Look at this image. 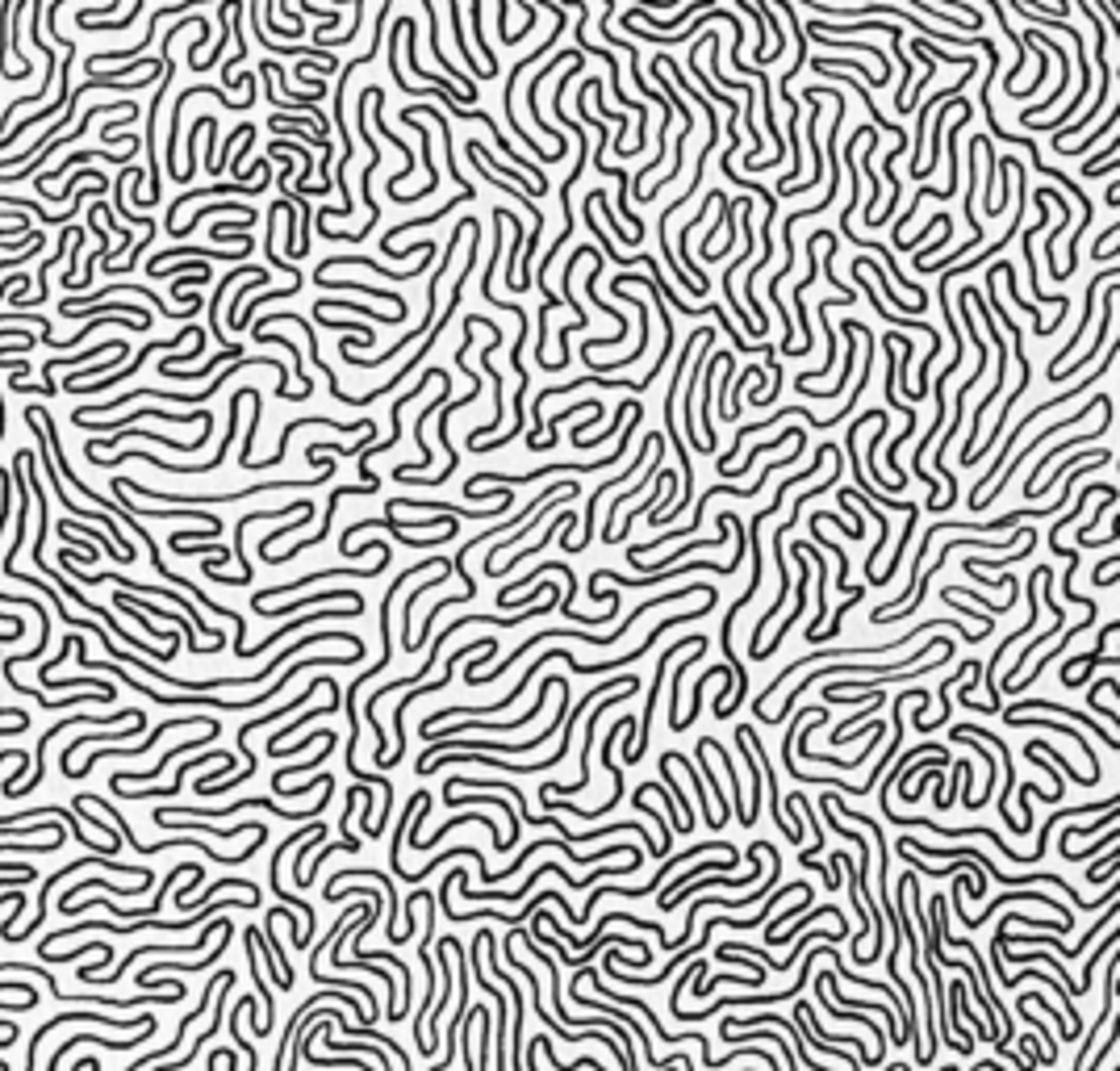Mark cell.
I'll list each match as a JSON object with an SVG mask.
<instances>
[{
    "label": "cell",
    "instance_id": "obj_1",
    "mask_svg": "<svg viewBox=\"0 0 1120 1071\" xmlns=\"http://www.w3.org/2000/svg\"><path fill=\"white\" fill-rule=\"evenodd\" d=\"M548 9H552V17H556V26H552V34L540 42V47H535V50H527V55H523V59L511 68V76H506V92H502V110H506V122H511V130H514V134H519L523 143H527V151H531V155L540 159V164H560V159H565V147H556V151H540V143L531 139V134H523V122L514 118V89H519V80L527 76V68H531V63H535V59H540L544 50H552V47H556V38H560V34L569 30V17H565V9H560L556 0H548Z\"/></svg>",
    "mask_w": 1120,
    "mask_h": 1071
},
{
    "label": "cell",
    "instance_id": "obj_2",
    "mask_svg": "<svg viewBox=\"0 0 1120 1071\" xmlns=\"http://www.w3.org/2000/svg\"><path fill=\"white\" fill-rule=\"evenodd\" d=\"M176 728H201V733H217V737H222V725H217L214 716H197V712H193V716H180V720H164V725H155L147 737H143V741H134V745H100V749H92L89 762L76 770V779L92 774V766H97L100 758H138V754H147V749H155V745H159V737L176 733Z\"/></svg>",
    "mask_w": 1120,
    "mask_h": 1071
},
{
    "label": "cell",
    "instance_id": "obj_3",
    "mask_svg": "<svg viewBox=\"0 0 1120 1071\" xmlns=\"http://www.w3.org/2000/svg\"><path fill=\"white\" fill-rule=\"evenodd\" d=\"M469 653H498V636H477V641H469V645H460L452 657H448V670H443L439 678H431V683H423V686H414V691H406L402 695V704L394 707V762H402V749H406V728H402V716H406V707L418 699V695H431V691H443V686L452 683V670L460 665V657H469Z\"/></svg>",
    "mask_w": 1120,
    "mask_h": 1071
},
{
    "label": "cell",
    "instance_id": "obj_4",
    "mask_svg": "<svg viewBox=\"0 0 1120 1071\" xmlns=\"http://www.w3.org/2000/svg\"><path fill=\"white\" fill-rule=\"evenodd\" d=\"M227 929H230V921H227V917H214V921H206V925H201V938H197V942H193V946H138V950H130L126 959H122L118 967H113V971H100L97 980H89V983H92V988H113V983H118V980H126V971H130V967H134L138 959H143V954H201V950H206V942H209V938H214V933H227Z\"/></svg>",
    "mask_w": 1120,
    "mask_h": 1071
},
{
    "label": "cell",
    "instance_id": "obj_5",
    "mask_svg": "<svg viewBox=\"0 0 1120 1071\" xmlns=\"http://www.w3.org/2000/svg\"><path fill=\"white\" fill-rule=\"evenodd\" d=\"M682 649H707V636H682L678 645H669V649H660V662H657V670H652V683H649V704H644V720L636 725V762L644 758V749H649V737H652V716H657V704H660V678H665V670H669V662L682 653Z\"/></svg>",
    "mask_w": 1120,
    "mask_h": 1071
},
{
    "label": "cell",
    "instance_id": "obj_6",
    "mask_svg": "<svg viewBox=\"0 0 1120 1071\" xmlns=\"http://www.w3.org/2000/svg\"><path fill=\"white\" fill-rule=\"evenodd\" d=\"M364 653H368V649H352V653H339V657H305V662H293V674H301V670H347V665H360ZM293 674H276L272 683H268V691L251 695V699H230V712H247V707L268 704L272 695H280L289 683H293Z\"/></svg>",
    "mask_w": 1120,
    "mask_h": 1071
},
{
    "label": "cell",
    "instance_id": "obj_7",
    "mask_svg": "<svg viewBox=\"0 0 1120 1071\" xmlns=\"http://www.w3.org/2000/svg\"><path fill=\"white\" fill-rule=\"evenodd\" d=\"M954 733H966V737H974V741H987L999 754V770H1003V791H999V800H995V808H999V816L1008 821V829L1012 833H1029V824L1024 821H1016L1012 812H1008V800H1012V791H1016V770H1012V754H1008V741L1003 737H995V733H987V728H978V725H954Z\"/></svg>",
    "mask_w": 1120,
    "mask_h": 1071
},
{
    "label": "cell",
    "instance_id": "obj_8",
    "mask_svg": "<svg viewBox=\"0 0 1120 1071\" xmlns=\"http://www.w3.org/2000/svg\"><path fill=\"white\" fill-rule=\"evenodd\" d=\"M657 440H665V436H660V431H649V436H644V448H639V457L631 461V469H644V461L652 457V448H657ZM631 469H628V473H619V477H610V482H602V486H594L590 503H586V527H581V536H577V540H573V548H569V553H581V548H586V545H590V540H594V506H598L602 498L610 494V490H619L623 482H628V477H631Z\"/></svg>",
    "mask_w": 1120,
    "mask_h": 1071
},
{
    "label": "cell",
    "instance_id": "obj_9",
    "mask_svg": "<svg viewBox=\"0 0 1120 1071\" xmlns=\"http://www.w3.org/2000/svg\"><path fill=\"white\" fill-rule=\"evenodd\" d=\"M598 277H602V251H598V256H594V268H590V277H586V298H590L594 306L602 310V314H610V318H615V335H590V339H586V344H581V352H586V356H594V347L623 344V335H628V314H623V310H615V306H610V302H602V298H598Z\"/></svg>",
    "mask_w": 1120,
    "mask_h": 1071
},
{
    "label": "cell",
    "instance_id": "obj_10",
    "mask_svg": "<svg viewBox=\"0 0 1120 1071\" xmlns=\"http://www.w3.org/2000/svg\"><path fill=\"white\" fill-rule=\"evenodd\" d=\"M807 105H811V113H807V147H811V159H816V172L807 180H795L790 189H777V197H790V193H807L816 189L819 180H824V168H828V155H824V143H819V118H824V105H819L816 97H803Z\"/></svg>",
    "mask_w": 1120,
    "mask_h": 1071
},
{
    "label": "cell",
    "instance_id": "obj_11",
    "mask_svg": "<svg viewBox=\"0 0 1120 1071\" xmlns=\"http://www.w3.org/2000/svg\"><path fill=\"white\" fill-rule=\"evenodd\" d=\"M155 1030H159V1025H147V1030L126 1034V1038H100V1034H76V1038H68V1042H63V1046H59V1051L50 1055L47 1071H59V1059H63V1055H71V1051H76V1046H89V1042H92V1046H105V1051H118V1055H126V1051H134L138 1042H147Z\"/></svg>",
    "mask_w": 1120,
    "mask_h": 1071
},
{
    "label": "cell",
    "instance_id": "obj_12",
    "mask_svg": "<svg viewBox=\"0 0 1120 1071\" xmlns=\"http://www.w3.org/2000/svg\"><path fill=\"white\" fill-rule=\"evenodd\" d=\"M795 553H803L807 561H816V569H819V595H816V620L807 624V632H803V641H824V624H828V557L819 553V545H811V540H798L795 545Z\"/></svg>",
    "mask_w": 1120,
    "mask_h": 1071
},
{
    "label": "cell",
    "instance_id": "obj_13",
    "mask_svg": "<svg viewBox=\"0 0 1120 1071\" xmlns=\"http://www.w3.org/2000/svg\"><path fill=\"white\" fill-rule=\"evenodd\" d=\"M498 347H502V339H493V344L481 347V368H485V377L493 381V419H490V423H477V427H472V431H469V448L485 444V440H490L493 431H498V423H502V402H506V398H502V373L493 368V352H498Z\"/></svg>",
    "mask_w": 1120,
    "mask_h": 1071
},
{
    "label": "cell",
    "instance_id": "obj_14",
    "mask_svg": "<svg viewBox=\"0 0 1120 1071\" xmlns=\"http://www.w3.org/2000/svg\"><path fill=\"white\" fill-rule=\"evenodd\" d=\"M5 574H9V578H17V582H26V586H34V590H42V595H47L50 603H55V615H59V624L68 628V632H92V636H100V628L92 624V620H79V615L71 611L68 603H63V599H59V590H55V586L38 582V578H26V569H17V566H5Z\"/></svg>",
    "mask_w": 1120,
    "mask_h": 1071
},
{
    "label": "cell",
    "instance_id": "obj_15",
    "mask_svg": "<svg viewBox=\"0 0 1120 1071\" xmlns=\"http://www.w3.org/2000/svg\"><path fill=\"white\" fill-rule=\"evenodd\" d=\"M230 933H235V925H230V929L222 933V938H217V946H214V950H209V954H201V959H193V962H172V959H159V962H151V967H143V971H138V983H143V988H151L159 971H206V967H214V962L222 959V954H227V946H230Z\"/></svg>",
    "mask_w": 1120,
    "mask_h": 1071
},
{
    "label": "cell",
    "instance_id": "obj_16",
    "mask_svg": "<svg viewBox=\"0 0 1120 1071\" xmlns=\"http://www.w3.org/2000/svg\"><path fill=\"white\" fill-rule=\"evenodd\" d=\"M665 448H669L665 440H657V448H652V465L644 469V477H639V486H631L628 494L619 498V503H610V511H607V527H602V540H607V545H615V536H619V511H623V503H628V498H636L639 490H644V486H652V482H657V477H660V469H665V465H660V461H665Z\"/></svg>",
    "mask_w": 1120,
    "mask_h": 1071
},
{
    "label": "cell",
    "instance_id": "obj_17",
    "mask_svg": "<svg viewBox=\"0 0 1120 1071\" xmlns=\"http://www.w3.org/2000/svg\"><path fill=\"white\" fill-rule=\"evenodd\" d=\"M209 741H214V737H188V741H180L176 749H167V754L159 758V762L151 766V770H126V774L118 770V774H113V779H109V787L118 791V787H130V783H147V779H159V770H167V762H172V758H180V754H193V749H206Z\"/></svg>",
    "mask_w": 1120,
    "mask_h": 1071
},
{
    "label": "cell",
    "instance_id": "obj_18",
    "mask_svg": "<svg viewBox=\"0 0 1120 1071\" xmlns=\"http://www.w3.org/2000/svg\"><path fill=\"white\" fill-rule=\"evenodd\" d=\"M795 561H798V586H795V611H790V615H787V620H782V628H777V636H769V641H766V645H761V653H757V657H753V662H766V657H774V653H777V645H782V641H787V636H790V632H795V620H798V615H803V607H807V557H803V553H795Z\"/></svg>",
    "mask_w": 1120,
    "mask_h": 1071
},
{
    "label": "cell",
    "instance_id": "obj_19",
    "mask_svg": "<svg viewBox=\"0 0 1120 1071\" xmlns=\"http://www.w3.org/2000/svg\"><path fill=\"white\" fill-rule=\"evenodd\" d=\"M381 101H385V89H376V92H373V113H376V130H381L385 139L394 143V151H397V155H402V168H397L394 176H389V185H385V193H397V185H402V180H406V176H410V172H414V155H410V147H406V143L397 139L394 130H389V122H385V105H381Z\"/></svg>",
    "mask_w": 1120,
    "mask_h": 1071
},
{
    "label": "cell",
    "instance_id": "obj_20",
    "mask_svg": "<svg viewBox=\"0 0 1120 1071\" xmlns=\"http://www.w3.org/2000/svg\"><path fill=\"white\" fill-rule=\"evenodd\" d=\"M736 749H740V758H745V770L753 774V791H748V812H745V829H753V824L761 821V762H757V754H753V745H748V737H745V728H736Z\"/></svg>",
    "mask_w": 1120,
    "mask_h": 1071
},
{
    "label": "cell",
    "instance_id": "obj_21",
    "mask_svg": "<svg viewBox=\"0 0 1120 1071\" xmlns=\"http://www.w3.org/2000/svg\"><path fill=\"white\" fill-rule=\"evenodd\" d=\"M1112 302H1116V289L1108 285V289H1104V314H1100V335H1095V347H1091V352H1083V356L1074 360L1071 368H1062V373H1053V377H1050L1053 386H1058V381H1066V377H1074L1079 368H1087L1091 360H1095V352H1100V347H1104V335H1108V327H1112Z\"/></svg>",
    "mask_w": 1120,
    "mask_h": 1071
},
{
    "label": "cell",
    "instance_id": "obj_22",
    "mask_svg": "<svg viewBox=\"0 0 1120 1071\" xmlns=\"http://www.w3.org/2000/svg\"><path fill=\"white\" fill-rule=\"evenodd\" d=\"M164 829H188V833H206V837H243V833H264L268 824L264 821H243V824H230L227 833L222 829H214V824H206V821H159Z\"/></svg>",
    "mask_w": 1120,
    "mask_h": 1071
},
{
    "label": "cell",
    "instance_id": "obj_23",
    "mask_svg": "<svg viewBox=\"0 0 1120 1071\" xmlns=\"http://www.w3.org/2000/svg\"><path fill=\"white\" fill-rule=\"evenodd\" d=\"M502 222H511L514 227V243H511V260H506V285L514 289V293H523V281H519V260H523V248H527V235H523V222L514 218L506 206H498Z\"/></svg>",
    "mask_w": 1120,
    "mask_h": 1071
},
{
    "label": "cell",
    "instance_id": "obj_24",
    "mask_svg": "<svg viewBox=\"0 0 1120 1071\" xmlns=\"http://www.w3.org/2000/svg\"><path fill=\"white\" fill-rule=\"evenodd\" d=\"M1116 917H1120V896H1116V900H1112V904H1108V908H1104V913H1100V921H1095V925H1091V929H1087V933H1083V938H1079V942H1074V946H1066V954H1062V962H1066V959H1079V954H1087V950H1091V946H1095V938H1100V933H1104V929H1108V925H1112V921H1116Z\"/></svg>",
    "mask_w": 1120,
    "mask_h": 1071
},
{
    "label": "cell",
    "instance_id": "obj_25",
    "mask_svg": "<svg viewBox=\"0 0 1120 1071\" xmlns=\"http://www.w3.org/2000/svg\"><path fill=\"white\" fill-rule=\"evenodd\" d=\"M999 268H1003V281H1008V293H1012V302L1024 310V314L1032 318V331H1037V335H1045V318H1041V310L1032 306V302H1024V298H1020V281H1016V264H1008V260H999Z\"/></svg>",
    "mask_w": 1120,
    "mask_h": 1071
},
{
    "label": "cell",
    "instance_id": "obj_26",
    "mask_svg": "<svg viewBox=\"0 0 1120 1071\" xmlns=\"http://www.w3.org/2000/svg\"><path fill=\"white\" fill-rule=\"evenodd\" d=\"M167 545H172V553H180V557H217V561H230V548L227 545H217V540H201V545H193V540H180V536H167Z\"/></svg>",
    "mask_w": 1120,
    "mask_h": 1071
},
{
    "label": "cell",
    "instance_id": "obj_27",
    "mask_svg": "<svg viewBox=\"0 0 1120 1071\" xmlns=\"http://www.w3.org/2000/svg\"><path fill=\"white\" fill-rule=\"evenodd\" d=\"M1116 80H1120V63H1116ZM1116 122H1120V101H1116V105H1112V113H1108V118H1104V126L1095 130V134H1087V139H1079V143H1058V151H1062V155H1087V151H1091V143H1095V139H1104V134H1108V130L1116 126Z\"/></svg>",
    "mask_w": 1120,
    "mask_h": 1071
},
{
    "label": "cell",
    "instance_id": "obj_28",
    "mask_svg": "<svg viewBox=\"0 0 1120 1071\" xmlns=\"http://www.w3.org/2000/svg\"><path fill=\"white\" fill-rule=\"evenodd\" d=\"M334 850H347V854H355V850H360V837H352V842H343V837H339V842H326L322 850H318L314 858L305 863V875H301V883H297V887H310V883H314V875H318V866H322Z\"/></svg>",
    "mask_w": 1120,
    "mask_h": 1071
},
{
    "label": "cell",
    "instance_id": "obj_29",
    "mask_svg": "<svg viewBox=\"0 0 1120 1071\" xmlns=\"http://www.w3.org/2000/svg\"><path fill=\"white\" fill-rule=\"evenodd\" d=\"M448 17H452V38H456V47H460V59H464V68H472V76H477V80H493L485 68H477V59H472L469 42H464V26H460V0H452V9H448Z\"/></svg>",
    "mask_w": 1120,
    "mask_h": 1071
},
{
    "label": "cell",
    "instance_id": "obj_30",
    "mask_svg": "<svg viewBox=\"0 0 1120 1071\" xmlns=\"http://www.w3.org/2000/svg\"><path fill=\"white\" fill-rule=\"evenodd\" d=\"M318 310H326V314H334V310H355V314H364L368 323H402L397 314H381V310H373V306H360V302H314Z\"/></svg>",
    "mask_w": 1120,
    "mask_h": 1071
},
{
    "label": "cell",
    "instance_id": "obj_31",
    "mask_svg": "<svg viewBox=\"0 0 1120 1071\" xmlns=\"http://www.w3.org/2000/svg\"><path fill=\"white\" fill-rule=\"evenodd\" d=\"M795 436H798V427H795V431H782V436H769L766 444H761V440H757V444H753V452H748V457L740 461V465L732 469V473H727V482H732V477H740V473H748V469H753V461H757L761 452H769V448H782V444H787V440H795Z\"/></svg>",
    "mask_w": 1120,
    "mask_h": 1071
},
{
    "label": "cell",
    "instance_id": "obj_32",
    "mask_svg": "<svg viewBox=\"0 0 1120 1071\" xmlns=\"http://www.w3.org/2000/svg\"><path fill=\"white\" fill-rule=\"evenodd\" d=\"M535 1046H540V1055H548V1059L556 1063L560 1071H577V1067H594V1071H607V1067H602L598 1059H594V1055H586V1059H573V1063H560V1055H556V1046H552V1038H548V1034H540V1038H535Z\"/></svg>",
    "mask_w": 1120,
    "mask_h": 1071
},
{
    "label": "cell",
    "instance_id": "obj_33",
    "mask_svg": "<svg viewBox=\"0 0 1120 1071\" xmlns=\"http://www.w3.org/2000/svg\"><path fill=\"white\" fill-rule=\"evenodd\" d=\"M481 13H485V5H481V0H472V5H469V17H472V38H477V47H481V55H485V59H490V71H493V76H498V55H493V47H490V42H485V34H481Z\"/></svg>",
    "mask_w": 1120,
    "mask_h": 1071
},
{
    "label": "cell",
    "instance_id": "obj_34",
    "mask_svg": "<svg viewBox=\"0 0 1120 1071\" xmlns=\"http://www.w3.org/2000/svg\"><path fill=\"white\" fill-rule=\"evenodd\" d=\"M1116 151H1120V134H1112V139H1108V147H1104V151H1095V155H1091V159H1087V164H1083L1079 172H1083V176L1091 180V176H1095V172L1104 168V164H1108V159H1116Z\"/></svg>",
    "mask_w": 1120,
    "mask_h": 1071
},
{
    "label": "cell",
    "instance_id": "obj_35",
    "mask_svg": "<svg viewBox=\"0 0 1120 1071\" xmlns=\"http://www.w3.org/2000/svg\"><path fill=\"white\" fill-rule=\"evenodd\" d=\"M251 147H256V126L247 122V134H243V143H238L235 164H230V172H235V176H243V172H247V155H251Z\"/></svg>",
    "mask_w": 1120,
    "mask_h": 1071
},
{
    "label": "cell",
    "instance_id": "obj_36",
    "mask_svg": "<svg viewBox=\"0 0 1120 1071\" xmlns=\"http://www.w3.org/2000/svg\"><path fill=\"white\" fill-rule=\"evenodd\" d=\"M933 779H941V770H928V766H924V770H920V783H912V787L903 791V803H920V795L928 791V783H933Z\"/></svg>",
    "mask_w": 1120,
    "mask_h": 1071
},
{
    "label": "cell",
    "instance_id": "obj_37",
    "mask_svg": "<svg viewBox=\"0 0 1120 1071\" xmlns=\"http://www.w3.org/2000/svg\"><path fill=\"white\" fill-rule=\"evenodd\" d=\"M42 243H47V235H38V239L30 243V248L17 251V256H5V260H0V272H5V268H26V260H30L34 251H42Z\"/></svg>",
    "mask_w": 1120,
    "mask_h": 1071
},
{
    "label": "cell",
    "instance_id": "obj_38",
    "mask_svg": "<svg viewBox=\"0 0 1120 1071\" xmlns=\"http://www.w3.org/2000/svg\"><path fill=\"white\" fill-rule=\"evenodd\" d=\"M506 13H511V5H506V0H498V26H502V42H511V47H514V30H511V26H506Z\"/></svg>",
    "mask_w": 1120,
    "mask_h": 1071
},
{
    "label": "cell",
    "instance_id": "obj_39",
    "mask_svg": "<svg viewBox=\"0 0 1120 1071\" xmlns=\"http://www.w3.org/2000/svg\"><path fill=\"white\" fill-rule=\"evenodd\" d=\"M0 716H5V720H13V725L30 720V712H26V707H17V704H0Z\"/></svg>",
    "mask_w": 1120,
    "mask_h": 1071
},
{
    "label": "cell",
    "instance_id": "obj_40",
    "mask_svg": "<svg viewBox=\"0 0 1120 1071\" xmlns=\"http://www.w3.org/2000/svg\"><path fill=\"white\" fill-rule=\"evenodd\" d=\"M21 900H26V887H9V892H0V908H5V904H21Z\"/></svg>",
    "mask_w": 1120,
    "mask_h": 1071
},
{
    "label": "cell",
    "instance_id": "obj_41",
    "mask_svg": "<svg viewBox=\"0 0 1120 1071\" xmlns=\"http://www.w3.org/2000/svg\"><path fill=\"white\" fill-rule=\"evenodd\" d=\"M1095 578V586H1116L1120 582V569H1112V574H1091Z\"/></svg>",
    "mask_w": 1120,
    "mask_h": 1071
},
{
    "label": "cell",
    "instance_id": "obj_42",
    "mask_svg": "<svg viewBox=\"0 0 1120 1071\" xmlns=\"http://www.w3.org/2000/svg\"><path fill=\"white\" fill-rule=\"evenodd\" d=\"M1116 566H1120V557H1108V561H1100V566H1095V569H1104V574H1112V569H1116ZM1095 569H1091V574H1095Z\"/></svg>",
    "mask_w": 1120,
    "mask_h": 1071
}]
</instances>
